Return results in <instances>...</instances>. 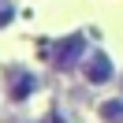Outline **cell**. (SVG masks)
<instances>
[{
    "mask_svg": "<svg viewBox=\"0 0 123 123\" xmlns=\"http://www.w3.org/2000/svg\"><path fill=\"white\" fill-rule=\"evenodd\" d=\"M11 11H15V8H11V0H0V26L11 23Z\"/></svg>",
    "mask_w": 123,
    "mask_h": 123,
    "instance_id": "cell-5",
    "label": "cell"
},
{
    "mask_svg": "<svg viewBox=\"0 0 123 123\" xmlns=\"http://www.w3.org/2000/svg\"><path fill=\"white\" fill-rule=\"evenodd\" d=\"M82 71H86V82H93V86H105L108 78H112V60H108V52L105 49H93V52H86V63H82Z\"/></svg>",
    "mask_w": 123,
    "mask_h": 123,
    "instance_id": "cell-1",
    "label": "cell"
},
{
    "mask_svg": "<svg viewBox=\"0 0 123 123\" xmlns=\"http://www.w3.org/2000/svg\"><path fill=\"white\" fill-rule=\"evenodd\" d=\"M34 90H37V78L30 71H11V78H8V97L11 101H26Z\"/></svg>",
    "mask_w": 123,
    "mask_h": 123,
    "instance_id": "cell-3",
    "label": "cell"
},
{
    "mask_svg": "<svg viewBox=\"0 0 123 123\" xmlns=\"http://www.w3.org/2000/svg\"><path fill=\"white\" fill-rule=\"evenodd\" d=\"M101 119L105 123H123V101L119 97H108L105 105H101Z\"/></svg>",
    "mask_w": 123,
    "mask_h": 123,
    "instance_id": "cell-4",
    "label": "cell"
},
{
    "mask_svg": "<svg viewBox=\"0 0 123 123\" xmlns=\"http://www.w3.org/2000/svg\"><path fill=\"white\" fill-rule=\"evenodd\" d=\"M78 56H86V37H82V34H71V37L56 41V52H52V63H56L60 71H67L71 63L78 60Z\"/></svg>",
    "mask_w": 123,
    "mask_h": 123,
    "instance_id": "cell-2",
    "label": "cell"
}]
</instances>
